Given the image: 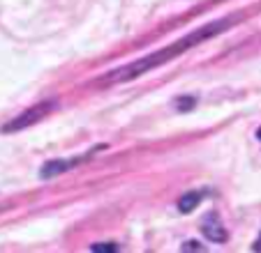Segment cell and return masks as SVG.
Returning a JSON list of instances; mask_svg holds the SVG:
<instances>
[{
  "label": "cell",
  "instance_id": "277c9868",
  "mask_svg": "<svg viewBox=\"0 0 261 253\" xmlns=\"http://www.w3.org/2000/svg\"><path fill=\"white\" fill-rule=\"evenodd\" d=\"M81 164V156L79 159H60V161H49V164L42 168V177H54L58 175V173L67 171V168H72V166Z\"/></svg>",
  "mask_w": 261,
  "mask_h": 253
},
{
  "label": "cell",
  "instance_id": "ba28073f",
  "mask_svg": "<svg viewBox=\"0 0 261 253\" xmlns=\"http://www.w3.org/2000/svg\"><path fill=\"white\" fill-rule=\"evenodd\" d=\"M256 138H259V141H261V129H259V132H256Z\"/></svg>",
  "mask_w": 261,
  "mask_h": 253
},
{
  "label": "cell",
  "instance_id": "52a82bcc",
  "mask_svg": "<svg viewBox=\"0 0 261 253\" xmlns=\"http://www.w3.org/2000/svg\"><path fill=\"white\" fill-rule=\"evenodd\" d=\"M252 248H254V251H261V239H259V242L252 244Z\"/></svg>",
  "mask_w": 261,
  "mask_h": 253
},
{
  "label": "cell",
  "instance_id": "3957f363",
  "mask_svg": "<svg viewBox=\"0 0 261 253\" xmlns=\"http://www.w3.org/2000/svg\"><path fill=\"white\" fill-rule=\"evenodd\" d=\"M201 233L206 235L211 242H227V230H224V226L220 224V219H217V214H206V219L201 221Z\"/></svg>",
  "mask_w": 261,
  "mask_h": 253
},
{
  "label": "cell",
  "instance_id": "5b68a950",
  "mask_svg": "<svg viewBox=\"0 0 261 253\" xmlns=\"http://www.w3.org/2000/svg\"><path fill=\"white\" fill-rule=\"evenodd\" d=\"M199 200H201V194H199V191L185 194V196L180 198V203H178V209H180V212H192V209L199 205Z\"/></svg>",
  "mask_w": 261,
  "mask_h": 253
},
{
  "label": "cell",
  "instance_id": "6da1fadb",
  "mask_svg": "<svg viewBox=\"0 0 261 253\" xmlns=\"http://www.w3.org/2000/svg\"><path fill=\"white\" fill-rule=\"evenodd\" d=\"M231 23H233V19L211 21V23L203 25V28L192 30L188 37L176 39L173 44L164 46V49L155 51V53L146 55V58L134 60L132 65H125V67L116 69V72H109L107 76H102V81H99V83H125V81H132V78L141 76V74H146V72H150V69H155V67H160V65H164V62H169V60H173V58H178V55H182L185 51L194 49V46L201 44V42H206V39L215 37L217 33L227 30Z\"/></svg>",
  "mask_w": 261,
  "mask_h": 253
},
{
  "label": "cell",
  "instance_id": "7a4b0ae2",
  "mask_svg": "<svg viewBox=\"0 0 261 253\" xmlns=\"http://www.w3.org/2000/svg\"><path fill=\"white\" fill-rule=\"evenodd\" d=\"M54 106H56L54 102L37 104V106L28 108V111L23 113V115H19V117H14L12 122H7V126L3 129V132H16V129H23V126H28V124H37V122H40L42 117L49 115V111H51Z\"/></svg>",
  "mask_w": 261,
  "mask_h": 253
},
{
  "label": "cell",
  "instance_id": "8992f818",
  "mask_svg": "<svg viewBox=\"0 0 261 253\" xmlns=\"http://www.w3.org/2000/svg\"><path fill=\"white\" fill-rule=\"evenodd\" d=\"M116 244H93V251H116Z\"/></svg>",
  "mask_w": 261,
  "mask_h": 253
}]
</instances>
